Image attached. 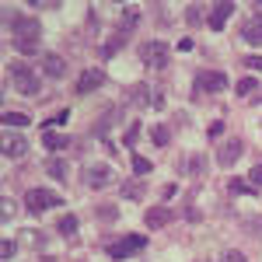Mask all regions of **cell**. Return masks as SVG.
Here are the masks:
<instances>
[{
  "mask_svg": "<svg viewBox=\"0 0 262 262\" xmlns=\"http://www.w3.org/2000/svg\"><path fill=\"white\" fill-rule=\"evenodd\" d=\"M67 143H74V140H67V137H60V133H53L49 126H42V147H46L53 158H56V150H63Z\"/></svg>",
  "mask_w": 262,
  "mask_h": 262,
  "instance_id": "obj_15",
  "label": "cell"
},
{
  "mask_svg": "<svg viewBox=\"0 0 262 262\" xmlns=\"http://www.w3.org/2000/svg\"><path fill=\"white\" fill-rule=\"evenodd\" d=\"M255 88H259V81H255V77H242V81H238V88H234V91H238V95H242V98H248V95H255Z\"/></svg>",
  "mask_w": 262,
  "mask_h": 262,
  "instance_id": "obj_23",
  "label": "cell"
},
{
  "mask_svg": "<svg viewBox=\"0 0 262 262\" xmlns=\"http://www.w3.org/2000/svg\"><path fill=\"white\" fill-rule=\"evenodd\" d=\"M7 77H11V84H14V91H21V95H39L42 91L39 74H35L32 67H25V63H11Z\"/></svg>",
  "mask_w": 262,
  "mask_h": 262,
  "instance_id": "obj_2",
  "label": "cell"
},
{
  "mask_svg": "<svg viewBox=\"0 0 262 262\" xmlns=\"http://www.w3.org/2000/svg\"><path fill=\"white\" fill-rule=\"evenodd\" d=\"M242 35L245 42H252V46H262V14H252V18L242 25Z\"/></svg>",
  "mask_w": 262,
  "mask_h": 262,
  "instance_id": "obj_14",
  "label": "cell"
},
{
  "mask_svg": "<svg viewBox=\"0 0 262 262\" xmlns=\"http://www.w3.org/2000/svg\"><path fill=\"white\" fill-rule=\"evenodd\" d=\"M221 262H248V259H245V255L238 252V248H227V252L221 255Z\"/></svg>",
  "mask_w": 262,
  "mask_h": 262,
  "instance_id": "obj_29",
  "label": "cell"
},
{
  "mask_svg": "<svg viewBox=\"0 0 262 262\" xmlns=\"http://www.w3.org/2000/svg\"><path fill=\"white\" fill-rule=\"evenodd\" d=\"M98 217L101 221H116V206H98Z\"/></svg>",
  "mask_w": 262,
  "mask_h": 262,
  "instance_id": "obj_31",
  "label": "cell"
},
{
  "mask_svg": "<svg viewBox=\"0 0 262 262\" xmlns=\"http://www.w3.org/2000/svg\"><path fill=\"white\" fill-rule=\"evenodd\" d=\"M28 116H25V112H14V108H7V112H4V126H7V129H14V126H21V129H25V126H28Z\"/></svg>",
  "mask_w": 262,
  "mask_h": 262,
  "instance_id": "obj_20",
  "label": "cell"
},
{
  "mask_svg": "<svg viewBox=\"0 0 262 262\" xmlns=\"http://www.w3.org/2000/svg\"><path fill=\"white\" fill-rule=\"evenodd\" d=\"M46 171H49L56 182H67V171H70V168H67L63 158H49V161H46Z\"/></svg>",
  "mask_w": 262,
  "mask_h": 262,
  "instance_id": "obj_18",
  "label": "cell"
},
{
  "mask_svg": "<svg viewBox=\"0 0 262 262\" xmlns=\"http://www.w3.org/2000/svg\"><path fill=\"white\" fill-rule=\"evenodd\" d=\"M101 84H105V74H101L98 67H91V70H84L81 77H77V88H74V91H77V95H91Z\"/></svg>",
  "mask_w": 262,
  "mask_h": 262,
  "instance_id": "obj_9",
  "label": "cell"
},
{
  "mask_svg": "<svg viewBox=\"0 0 262 262\" xmlns=\"http://www.w3.org/2000/svg\"><path fill=\"white\" fill-rule=\"evenodd\" d=\"M221 133H224V122H221V119H217V122H210V137H213V140H217V137H221Z\"/></svg>",
  "mask_w": 262,
  "mask_h": 262,
  "instance_id": "obj_33",
  "label": "cell"
},
{
  "mask_svg": "<svg viewBox=\"0 0 262 262\" xmlns=\"http://www.w3.org/2000/svg\"><path fill=\"white\" fill-rule=\"evenodd\" d=\"M147 227H168L171 224V210H164V206H154V210H147Z\"/></svg>",
  "mask_w": 262,
  "mask_h": 262,
  "instance_id": "obj_16",
  "label": "cell"
},
{
  "mask_svg": "<svg viewBox=\"0 0 262 262\" xmlns=\"http://www.w3.org/2000/svg\"><path fill=\"white\" fill-rule=\"evenodd\" d=\"M192 84H196V91H203V95H221L224 88H227V77H224V70H200Z\"/></svg>",
  "mask_w": 262,
  "mask_h": 262,
  "instance_id": "obj_7",
  "label": "cell"
},
{
  "mask_svg": "<svg viewBox=\"0 0 262 262\" xmlns=\"http://www.w3.org/2000/svg\"><path fill=\"white\" fill-rule=\"evenodd\" d=\"M231 14H234V4H231V0H224V4H217V7L210 11V18H206V21H210V28H213V32H221Z\"/></svg>",
  "mask_w": 262,
  "mask_h": 262,
  "instance_id": "obj_13",
  "label": "cell"
},
{
  "mask_svg": "<svg viewBox=\"0 0 262 262\" xmlns=\"http://www.w3.org/2000/svg\"><path fill=\"white\" fill-rule=\"evenodd\" d=\"M60 196L56 192H49V189H28L25 192V206H28V213H42V210H49V206H60Z\"/></svg>",
  "mask_w": 262,
  "mask_h": 262,
  "instance_id": "obj_6",
  "label": "cell"
},
{
  "mask_svg": "<svg viewBox=\"0 0 262 262\" xmlns=\"http://www.w3.org/2000/svg\"><path fill=\"white\" fill-rule=\"evenodd\" d=\"M56 231H60L63 238L70 242V238L77 234V217H74V213H63V217H60V224H56Z\"/></svg>",
  "mask_w": 262,
  "mask_h": 262,
  "instance_id": "obj_19",
  "label": "cell"
},
{
  "mask_svg": "<svg viewBox=\"0 0 262 262\" xmlns=\"http://www.w3.org/2000/svg\"><path fill=\"white\" fill-rule=\"evenodd\" d=\"M248 182H252V189H262V164H255V168L248 171Z\"/></svg>",
  "mask_w": 262,
  "mask_h": 262,
  "instance_id": "obj_28",
  "label": "cell"
},
{
  "mask_svg": "<svg viewBox=\"0 0 262 262\" xmlns=\"http://www.w3.org/2000/svg\"><path fill=\"white\" fill-rule=\"evenodd\" d=\"M242 150H245V140H238V137L224 140V143H221V150H217V164H221V168H231V164L242 158Z\"/></svg>",
  "mask_w": 262,
  "mask_h": 262,
  "instance_id": "obj_8",
  "label": "cell"
},
{
  "mask_svg": "<svg viewBox=\"0 0 262 262\" xmlns=\"http://www.w3.org/2000/svg\"><path fill=\"white\" fill-rule=\"evenodd\" d=\"M133 171H137V175H147V171H150V161L140 158V154H133Z\"/></svg>",
  "mask_w": 262,
  "mask_h": 262,
  "instance_id": "obj_26",
  "label": "cell"
},
{
  "mask_svg": "<svg viewBox=\"0 0 262 262\" xmlns=\"http://www.w3.org/2000/svg\"><path fill=\"white\" fill-rule=\"evenodd\" d=\"M4 154L7 158H25L28 154V140L21 133H4Z\"/></svg>",
  "mask_w": 262,
  "mask_h": 262,
  "instance_id": "obj_12",
  "label": "cell"
},
{
  "mask_svg": "<svg viewBox=\"0 0 262 262\" xmlns=\"http://www.w3.org/2000/svg\"><path fill=\"white\" fill-rule=\"evenodd\" d=\"M42 74H46V77H53V81L67 77V60L56 56V53H46V56H42Z\"/></svg>",
  "mask_w": 262,
  "mask_h": 262,
  "instance_id": "obj_10",
  "label": "cell"
},
{
  "mask_svg": "<svg viewBox=\"0 0 262 262\" xmlns=\"http://www.w3.org/2000/svg\"><path fill=\"white\" fill-rule=\"evenodd\" d=\"M21 245H28V248H42L46 238H42V231H35V227H25V231H21Z\"/></svg>",
  "mask_w": 262,
  "mask_h": 262,
  "instance_id": "obj_21",
  "label": "cell"
},
{
  "mask_svg": "<svg viewBox=\"0 0 262 262\" xmlns=\"http://www.w3.org/2000/svg\"><path fill=\"white\" fill-rule=\"evenodd\" d=\"M248 227H252V234H255V238H262V221H259V217H255V221H248Z\"/></svg>",
  "mask_w": 262,
  "mask_h": 262,
  "instance_id": "obj_35",
  "label": "cell"
},
{
  "mask_svg": "<svg viewBox=\"0 0 262 262\" xmlns=\"http://www.w3.org/2000/svg\"><path fill=\"white\" fill-rule=\"evenodd\" d=\"M126 98L133 101L137 108H161V105H164L161 95H158V91H154L150 84H143V81H140V84H133V88L126 91Z\"/></svg>",
  "mask_w": 262,
  "mask_h": 262,
  "instance_id": "obj_5",
  "label": "cell"
},
{
  "mask_svg": "<svg viewBox=\"0 0 262 262\" xmlns=\"http://www.w3.org/2000/svg\"><path fill=\"white\" fill-rule=\"evenodd\" d=\"M7 21H11V28H14V46H18L21 56H35L42 49V25L35 18H14L11 11H7Z\"/></svg>",
  "mask_w": 262,
  "mask_h": 262,
  "instance_id": "obj_1",
  "label": "cell"
},
{
  "mask_svg": "<svg viewBox=\"0 0 262 262\" xmlns=\"http://www.w3.org/2000/svg\"><path fill=\"white\" fill-rule=\"evenodd\" d=\"M227 189H231L234 196H242V192H245V196H252V192H255V189H252V185H245L242 179H231V185H227Z\"/></svg>",
  "mask_w": 262,
  "mask_h": 262,
  "instance_id": "obj_24",
  "label": "cell"
},
{
  "mask_svg": "<svg viewBox=\"0 0 262 262\" xmlns=\"http://www.w3.org/2000/svg\"><path fill=\"white\" fill-rule=\"evenodd\" d=\"M84 182H88L91 189H105V185L112 182V168H108V164H91L88 175H84Z\"/></svg>",
  "mask_w": 262,
  "mask_h": 262,
  "instance_id": "obj_11",
  "label": "cell"
},
{
  "mask_svg": "<svg viewBox=\"0 0 262 262\" xmlns=\"http://www.w3.org/2000/svg\"><path fill=\"white\" fill-rule=\"evenodd\" d=\"M140 60L143 67H150V70H164L168 67V46L161 39H150L140 46Z\"/></svg>",
  "mask_w": 262,
  "mask_h": 262,
  "instance_id": "obj_4",
  "label": "cell"
},
{
  "mask_svg": "<svg viewBox=\"0 0 262 262\" xmlns=\"http://www.w3.org/2000/svg\"><path fill=\"white\" fill-rule=\"evenodd\" d=\"M150 140H154V147H164V143L171 140V129L168 126H154L150 129Z\"/></svg>",
  "mask_w": 262,
  "mask_h": 262,
  "instance_id": "obj_22",
  "label": "cell"
},
{
  "mask_svg": "<svg viewBox=\"0 0 262 262\" xmlns=\"http://www.w3.org/2000/svg\"><path fill=\"white\" fill-rule=\"evenodd\" d=\"M137 137H140V122L133 119V126H129V129H126V137H122V140H126V147H129V150H133V143H137Z\"/></svg>",
  "mask_w": 262,
  "mask_h": 262,
  "instance_id": "obj_25",
  "label": "cell"
},
{
  "mask_svg": "<svg viewBox=\"0 0 262 262\" xmlns=\"http://www.w3.org/2000/svg\"><path fill=\"white\" fill-rule=\"evenodd\" d=\"M200 18H203L200 11H196V7H189V14H185V21H189V25H200Z\"/></svg>",
  "mask_w": 262,
  "mask_h": 262,
  "instance_id": "obj_34",
  "label": "cell"
},
{
  "mask_svg": "<svg viewBox=\"0 0 262 262\" xmlns=\"http://www.w3.org/2000/svg\"><path fill=\"white\" fill-rule=\"evenodd\" d=\"M119 192H122V200H140L143 192H147V185L129 179V182H122V185H119Z\"/></svg>",
  "mask_w": 262,
  "mask_h": 262,
  "instance_id": "obj_17",
  "label": "cell"
},
{
  "mask_svg": "<svg viewBox=\"0 0 262 262\" xmlns=\"http://www.w3.org/2000/svg\"><path fill=\"white\" fill-rule=\"evenodd\" d=\"M39 262H56V259H39Z\"/></svg>",
  "mask_w": 262,
  "mask_h": 262,
  "instance_id": "obj_36",
  "label": "cell"
},
{
  "mask_svg": "<svg viewBox=\"0 0 262 262\" xmlns=\"http://www.w3.org/2000/svg\"><path fill=\"white\" fill-rule=\"evenodd\" d=\"M140 248H147V238H143V234H126L119 242L105 245V255H112V259H129V255L140 252Z\"/></svg>",
  "mask_w": 262,
  "mask_h": 262,
  "instance_id": "obj_3",
  "label": "cell"
},
{
  "mask_svg": "<svg viewBox=\"0 0 262 262\" xmlns=\"http://www.w3.org/2000/svg\"><path fill=\"white\" fill-rule=\"evenodd\" d=\"M0 252H4V259H14V255H18V242H11V238H7Z\"/></svg>",
  "mask_w": 262,
  "mask_h": 262,
  "instance_id": "obj_30",
  "label": "cell"
},
{
  "mask_svg": "<svg viewBox=\"0 0 262 262\" xmlns=\"http://www.w3.org/2000/svg\"><path fill=\"white\" fill-rule=\"evenodd\" d=\"M0 217H4V221H11V217H14V200H7V196H4V203H0Z\"/></svg>",
  "mask_w": 262,
  "mask_h": 262,
  "instance_id": "obj_27",
  "label": "cell"
},
{
  "mask_svg": "<svg viewBox=\"0 0 262 262\" xmlns=\"http://www.w3.org/2000/svg\"><path fill=\"white\" fill-rule=\"evenodd\" d=\"M245 67H252V70L262 74V56H245Z\"/></svg>",
  "mask_w": 262,
  "mask_h": 262,
  "instance_id": "obj_32",
  "label": "cell"
}]
</instances>
